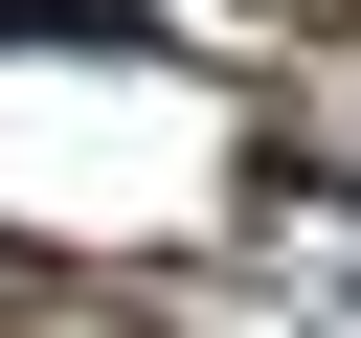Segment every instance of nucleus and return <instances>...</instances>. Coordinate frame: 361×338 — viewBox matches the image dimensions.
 Listing matches in <instances>:
<instances>
[{
  "instance_id": "f257e3e1",
  "label": "nucleus",
  "mask_w": 361,
  "mask_h": 338,
  "mask_svg": "<svg viewBox=\"0 0 361 338\" xmlns=\"http://www.w3.org/2000/svg\"><path fill=\"white\" fill-rule=\"evenodd\" d=\"M0 45H158L135 0H0Z\"/></svg>"
}]
</instances>
